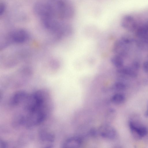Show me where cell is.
Instances as JSON below:
<instances>
[{"label": "cell", "instance_id": "6da1fadb", "mask_svg": "<svg viewBox=\"0 0 148 148\" xmlns=\"http://www.w3.org/2000/svg\"><path fill=\"white\" fill-rule=\"evenodd\" d=\"M35 11L45 27L53 32H58L64 25V21L72 18L74 9L68 0H47L38 3Z\"/></svg>", "mask_w": 148, "mask_h": 148}, {"label": "cell", "instance_id": "7a4b0ae2", "mask_svg": "<svg viewBox=\"0 0 148 148\" xmlns=\"http://www.w3.org/2000/svg\"><path fill=\"white\" fill-rule=\"evenodd\" d=\"M47 94L45 90H40L28 95L20 106L23 112L19 116V125L30 128L45 121L49 106Z\"/></svg>", "mask_w": 148, "mask_h": 148}, {"label": "cell", "instance_id": "3957f363", "mask_svg": "<svg viewBox=\"0 0 148 148\" xmlns=\"http://www.w3.org/2000/svg\"><path fill=\"white\" fill-rule=\"evenodd\" d=\"M128 125L132 136L136 139H141L148 134L147 128L137 121L130 119L129 121Z\"/></svg>", "mask_w": 148, "mask_h": 148}, {"label": "cell", "instance_id": "277c9868", "mask_svg": "<svg viewBox=\"0 0 148 148\" xmlns=\"http://www.w3.org/2000/svg\"><path fill=\"white\" fill-rule=\"evenodd\" d=\"M10 42L21 43L26 41L29 37L27 31L22 29L15 30L12 32L9 36Z\"/></svg>", "mask_w": 148, "mask_h": 148}, {"label": "cell", "instance_id": "5b68a950", "mask_svg": "<svg viewBox=\"0 0 148 148\" xmlns=\"http://www.w3.org/2000/svg\"><path fill=\"white\" fill-rule=\"evenodd\" d=\"M99 133L103 138L110 140L114 139L116 136L115 129L111 125L104 124L101 125L99 129Z\"/></svg>", "mask_w": 148, "mask_h": 148}, {"label": "cell", "instance_id": "8992f818", "mask_svg": "<svg viewBox=\"0 0 148 148\" xmlns=\"http://www.w3.org/2000/svg\"><path fill=\"white\" fill-rule=\"evenodd\" d=\"M39 138L43 146H53L54 141V136L53 134L44 131H41L39 134Z\"/></svg>", "mask_w": 148, "mask_h": 148}, {"label": "cell", "instance_id": "52a82bcc", "mask_svg": "<svg viewBox=\"0 0 148 148\" xmlns=\"http://www.w3.org/2000/svg\"><path fill=\"white\" fill-rule=\"evenodd\" d=\"M82 144L81 139L77 136L70 137L66 139L64 142L62 146L65 148H78Z\"/></svg>", "mask_w": 148, "mask_h": 148}, {"label": "cell", "instance_id": "ba28073f", "mask_svg": "<svg viewBox=\"0 0 148 148\" xmlns=\"http://www.w3.org/2000/svg\"><path fill=\"white\" fill-rule=\"evenodd\" d=\"M122 26L130 30L134 29L136 27V23L134 18L130 15L124 16L121 21Z\"/></svg>", "mask_w": 148, "mask_h": 148}, {"label": "cell", "instance_id": "9c48e42d", "mask_svg": "<svg viewBox=\"0 0 148 148\" xmlns=\"http://www.w3.org/2000/svg\"><path fill=\"white\" fill-rule=\"evenodd\" d=\"M111 99V101L114 104L119 105L124 102L125 100V97L123 94L119 92L113 95Z\"/></svg>", "mask_w": 148, "mask_h": 148}, {"label": "cell", "instance_id": "30bf717a", "mask_svg": "<svg viewBox=\"0 0 148 148\" xmlns=\"http://www.w3.org/2000/svg\"><path fill=\"white\" fill-rule=\"evenodd\" d=\"M114 88L116 91H120L124 90L126 88V86L122 83L117 82L115 84Z\"/></svg>", "mask_w": 148, "mask_h": 148}, {"label": "cell", "instance_id": "8fae6325", "mask_svg": "<svg viewBox=\"0 0 148 148\" xmlns=\"http://www.w3.org/2000/svg\"><path fill=\"white\" fill-rule=\"evenodd\" d=\"M144 116L146 118H148V102L146 105V109L144 114Z\"/></svg>", "mask_w": 148, "mask_h": 148}, {"label": "cell", "instance_id": "7c38bea8", "mask_svg": "<svg viewBox=\"0 0 148 148\" xmlns=\"http://www.w3.org/2000/svg\"><path fill=\"white\" fill-rule=\"evenodd\" d=\"M144 66L145 71L148 72V62L145 63Z\"/></svg>", "mask_w": 148, "mask_h": 148}]
</instances>
